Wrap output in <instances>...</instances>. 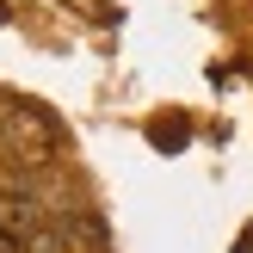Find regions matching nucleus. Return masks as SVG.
Returning <instances> with one entry per match:
<instances>
[{"label":"nucleus","instance_id":"1","mask_svg":"<svg viewBox=\"0 0 253 253\" xmlns=\"http://www.w3.org/2000/svg\"><path fill=\"white\" fill-rule=\"evenodd\" d=\"M0 142L12 148L19 161H49V148H56V130H49V118L43 111H25V105H6L0 111Z\"/></svg>","mask_w":253,"mask_h":253}]
</instances>
